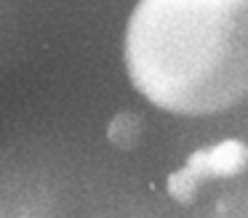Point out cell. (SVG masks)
Segmentation results:
<instances>
[{"instance_id":"2","label":"cell","mask_w":248,"mask_h":218,"mask_svg":"<svg viewBox=\"0 0 248 218\" xmlns=\"http://www.w3.org/2000/svg\"><path fill=\"white\" fill-rule=\"evenodd\" d=\"M27 3L30 0H0V58L6 56L19 27H22Z\"/></svg>"},{"instance_id":"1","label":"cell","mask_w":248,"mask_h":218,"mask_svg":"<svg viewBox=\"0 0 248 218\" xmlns=\"http://www.w3.org/2000/svg\"><path fill=\"white\" fill-rule=\"evenodd\" d=\"M123 61L134 88L163 112L232 109L248 90V0H139Z\"/></svg>"}]
</instances>
